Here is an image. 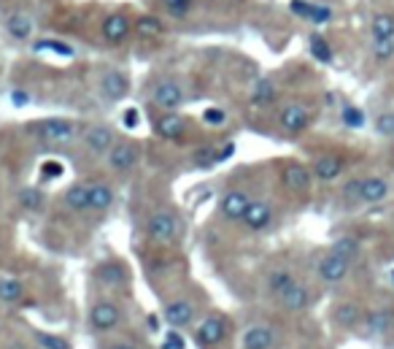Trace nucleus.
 Listing matches in <instances>:
<instances>
[{"label":"nucleus","mask_w":394,"mask_h":349,"mask_svg":"<svg viewBox=\"0 0 394 349\" xmlns=\"http://www.w3.org/2000/svg\"><path fill=\"white\" fill-rule=\"evenodd\" d=\"M310 54L319 60V63H332V49H329V44H327V38L322 35H310Z\"/></svg>","instance_id":"37"},{"label":"nucleus","mask_w":394,"mask_h":349,"mask_svg":"<svg viewBox=\"0 0 394 349\" xmlns=\"http://www.w3.org/2000/svg\"><path fill=\"white\" fill-rule=\"evenodd\" d=\"M289 8L291 14H297V17L310 22V25H327L332 19V8L329 6H319V3H310V0H291Z\"/></svg>","instance_id":"18"},{"label":"nucleus","mask_w":394,"mask_h":349,"mask_svg":"<svg viewBox=\"0 0 394 349\" xmlns=\"http://www.w3.org/2000/svg\"><path fill=\"white\" fill-rule=\"evenodd\" d=\"M189 130V122L178 114V111H162L155 120V133L165 141H178L184 139Z\"/></svg>","instance_id":"14"},{"label":"nucleus","mask_w":394,"mask_h":349,"mask_svg":"<svg viewBox=\"0 0 394 349\" xmlns=\"http://www.w3.org/2000/svg\"><path fill=\"white\" fill-rule=\"evenodd\" d=\"M370 35H373V41L394 38V14L392 11H381V14L373 17V22H370Z\"/></svg>","instance_id":"31"},{"label":"nucleus","mask_w":394,"mask_h":349,"mask_svg":"<svg viewBox=\"0 0 394 349\" xmlns=\"http://www.w3.org/2000/svg\"><path fill=\"white\" fill-rule=\"evenodd\" d=\"M275 98H278V87H275V82L270 76H262L254 82V87H251V106H257V108H268V106L275 103Z\"/></svg>","instance_id":"25"},{"label":"nucleus","mask_w":394,"mask_h":349,"mask_svg":"<svg viewBox=\"0 0 394 349\" xmlns=\"http://www.w3.org/2000/svg\"><path fill=\"white\" fill-rule=\"evenodd\" d=\"M224 336H227V319L219 312H214V315H206L200 319V325L195 331V344L200 349L219 347L224 341Z\"/></svg>","instance_id":"9"},{"label":"nucleus","mask_w":394,"mask_h":349,"mask_svg":"<svg viewBox=\"0 0 394 349\" xmlns=\"http://www.w3.org/2000/svg\"><path fill=\"white\" fill-rule=\"evenodd\" d=\"M362 319H365V315H362L360 303L346 300V303H338V306L332 309V322H335L338 328H343V331H354Z\"/></svg>","instance_id":"22"},{"label":"nucleus","mask_w":394,"mask_h":349,"mask_svg":"<svg viewBox=\"0 0 394 349\" xmlns=\"http://www.w3.org/2000/svg\"><path fill=\"white\" fill-rule=\"evenodd\" d=\"M17 201L25 211H41V206H44V192L38 190V187H25V190H19Z\"/></svg>","instance_id":"34"},{"label":"nucleus","mask_w":394,"mask_h":349,"mask_svg":"<svg viewBox=\"0 0 394 349\" xmlns=\"http://www.w3.org/2000/svg\"><path fill=\"white\" fill-rule=\"evenodd\" d=\"M373 54H376V60H381V63L392 60L394 57V38H381V41H373Z\"/></svg>","instance_id":"40"},{"label":"nucleus","mask_w":394,"mask_h":349,"mask_svg":"<svg viewBox=\"0 0 394 349\" xmlns=\"http://www.w3.org/2000/svg\"><path fill=\"white\" fill-rule=\"evenodd\" d=\"M291 284H297V277H294V271H289V268H275V271H270V277H268V290L275 298L284 296Z\"/></svg>","instance_id":"27"},{"label":"nucleus","mask_w":394,"mask_h":349,"mask_svg":"<svg viewBox=\"0 0 394 349\" xmlns=\"http://www.w3.org/2000/svg\"><path fill=\"white\" fill-rule=\"evenodd\" d=\"M278 300H281V306H284L287 312H303V309H308L313 298H310L308 287H306L303 281H297V284H291L289 290L278 298Z\"/></svg>","instance_id":"24"},{"label":"nucleus","mask_w":394,"mask_h":349,"mask_svg":"<svg viewBox=\"0 0 394 349\" xmlns=\"http://www.w3.org/2000/svg\"><path fill=\"white\" fill-rule=\"evenodd\" d=\"M35 49H46V52L63 54V57H73V49H70L68 44H63V41H38Z\"/></svg>","instance_id":"42"},{"label":"nucleus","mask_w":394,"mask_h":349,"mask_svg":"<svg viewBox=\"0 0 394 349\" xmlns=\"http://www.w3.org/2000/svg\"><path fill=\"white\" fill-rule=\"evenodd\" d=\"M313 122V114H310V108L306 103H297V101H291L281 108V114H278V125H281V130L284 133H289V136H300V133H306Z\"/></svg>","instance_id":"8"},{"label":"nucleus","mask_w":394,"mask_h":349,"mask_svg":"<svg viewBox=\"0 0 394 349\" xmlns=\"http://www.w3.org/2000/svg\"><path fill=\"white\" fill-rule=\"evenodd\" d=\"M92 277L95 281L103 287V290H127L130 287V281H133V274H130V265L119 258H108V260H100L95 265V271H92Z\"/></svg>","instance_id":"4"},{"label":"nucleus","mask_w":394,"mask_h":349,"mask_svg":"<svg viewBox=\"0 0 394 349\" xmlns=\"http://www.w3.org/2000/svg\"><path fill=\"white\" fill-rule=\"evenodd\" d=\"M6 30L17 41H27L33 35V19L25 14H11V17H6Z\"/></svg>","instance_id":"29"},{"label":"nucleus","mask_w":394,"mask_h":349,"mask_svg":"<svg viewBox=\"0 0 394 349\" xmlns=\"http://www.w3.org/2000/svg\"><path fill=\"white\" fill-rule=\"evenodd\" d=\"M105 160H108V168L114 174H130L138 165V160H140V144L133 139L117 141L111 146V152L105 155Z\"/></svg>","instance_id":"6"},{"label":"nucleus","mask_w":394,"mask_h":349,"mask_svg":"<svg viewBox=\"0 0 394 349\" xmlns=\"http://www.w3.org/2000/svg\"><path fill=\"white\" fill-rule=\"evenodd\" d=\"M63 171H65V165L57 163V160H46V163L41 165V176H44V179H57V176H63Z\"/></svg>","instance_id":"43"},{"label":"nucleus","mask_w":394,"mask_h":349,"mask_svg":"<svg viewBox=\"0 0 394 349\" xmlns=\"http://www.w3.org/2000/svg\"><path fill=\"white\" fill-rule=\"evenodd\" d=\"M76 130H79L76 122L63 120V117H49V120H38V122L27 125V133L44 144H68L76 136Z\"/></svg>","instance_id":"3"},{"label":"nucleus","mask_w":394,"mask_h":349,"mask_svg":"<svg viewBox=\"0 0 394 349\" xmlns=\"http://www.w3.org/2000/svg\"><path fill=\"white\" fill-rule=\"evenodd\" d=\"M224 120H227V114H224L222 108H206L203 111V122H208V125H224Z\"/></svg>","instance_id":"45"},{"label":"nucleus","mask_w":394,"mask_h":349,"mask_svg":"<svg viewBox=\"0 0 394 349\" xmlns=\"http://www.w3.org/2000/svg\"><path fill=\"white\" fill-rule=\"evenodd\" d=\"M33 341L38 349H73L65 336H57L49 331H33Z\"/></svg>","instance_id":"32"},{"label":"nucleus","mask_w":394,"mask_h":349,"mask_svg":"<svg viewBox=\"0 0 394 349\" xmlns=\"http://www.w3.org/2000/svg\"><path fill=\"white\" fill-rule=\"evenodd\" d=\"M341 122L346 127H351V130H360V127H365V111L357 108V106L346 103L341 108Z\"/></svg>","instance_id":"36"},{"label":"nucleus","mask_w":394,"mask_h":349,"mask_svg":"<svg viewBox=\"0 0 394 349\" xmlns=\"http://www.w3.org/2000/svg\"><path fill=\"white\" fill-rule=\"evenodd\" d=\"M329 252H335V255H341L346 260H357V255H360V241L357 239H351V236H341V239H335L332 246H329Z\"/></svg>","instance_id":"33"},{"label":"nucleus","mask_w":394,"mask_h":349,"mask_svg":"<svg viewBox=\"0 0 394 349\" xmlns=\"http://www.w3.org/2000/svg\"><path fill=\"white\" fill-rule=\"evenodd\" d=\"M392 284H394V271H392Z\"/></svg>","instance_id":"50"},{"label":"nucleus","mask_w":394,"mask_h":349,"mask_svg":"<svg viewBox=\"0 0 394 349\" xmlns=\"http://www.w3.org/2000/svg\"><path fill=\"white\" fill-rule=\"evenodd\" d=\"M122 120H124V125H127V127L133 130V127H138V111H136V108H127Z\"/></svg>","instance_id":"48"},{"label":"nucleus","mask_w":394,"mask_h":349,"mask_svg":"<svg viewBox=\"0 0 394 349\" xmlns=\"http://www.w3.org/2000/svg\"><path fill=\"white\" fill-rule=\"evenodd\" d=\"M114 187L105 184V182H95L89 184V211L95 214H105V211L114 206Z\"/></svg>","instance_id":"23"},{"label":"nucleus","mask_w":394,"mask_h":349,"mask_svg":"<svg viewBox=\"0 0 394 349\" xmlns=\"http://www.w3.org/2000/svg\"><path fill=\"white\" fill-rule=\"evenodd\" d=\"M184 101H187L184 84L178 79H171V76L159 79L155 84V89H152V103L157 108H162V111H178L184 106Z\"/></svg>","instance_id":"5"},{"label":"nucleus","mask_w":394,"mask_h":349,"mask_svg":"<svg viewBox=\"0 0 394 349\" xmlns=\"http://www.w3.org/2000/svg\"><path fill=\"white\" fill-rule=\"evenodd\" d=\"M389 182L383 176H365L360 182V203H381L389 198Z\"/></svg>","instance_id":"19"},{"label":"nucleus","mask_w":394,"mask_h":349,"mask_svg":"<svg viewBox=\"0 0 394 349\" xmlns=\"http://www.w3.org/2000/svg\"><path fill=\"white\" fill-rule=\"evenodd\" d=\"M162 6L171 11L173 17H187L195 6V0H162Z\"/></svg>","instance_id":"41"},{"label":"nucleus","mask_w":394,"mask_h":349,"mask_svg":"<svg viewBox=\"0 0 394 349\" xmlns=\"http://www.w3.org/2000/svg\"><path fill=\"white\" fill-rule=\"evenodd\" d=\"M103 349H138V344L127 341V338H114V341H108Z\"/></svg>","instance_id":"47"},{"label":"nucleus","mask_w":394,"mask_h":349,"mask_svg":"<svg viewBox=\"0 0 394 349\" xmlns=\"http://www.w3.org/2000/svg\"><path fill=\"white\" fill-rule=\"evenodd\" d=\"M11 101H14L17 106H25L27 103V95H25V92H14V95H11Z\"/></svg>","instance_id":"49"},{"label":"nucleus","mask_w":394,"mask_h":349,"mask_svg":"<svg viewBox=\"0 0 394 349\" xmlns=\"http://www.w3.org/2000/svg\"><path fill=\"white\" fill-rule=\"evenodd\" d=\"M127 89H130V79H127L122 70L111 68L100 76V95H103L105 101L117 103V101H122V98L127 95Z\"/></svg>","instance_id":"17"},{"label":"nucleus","mask_w":394,"mask_h":349,"mask_svg":"<svg viewBox=\"0 0 394 349\" xmlns=\"http://www.w3.org/2000/svg\"><path fill=\"white\" fill-rule=\"evenodd\" d=\"M270 222H273V206L268 201H251V206H249L246 217H243V225L249 230H254V233H259Z\"/></svg>","instance_id":"20"},{"label":"nucleus","mask_w":394,"mask_h":349,"mask_svg":"<svg viewBox=\"0 0 394 349\" xmlns=\"http://www.w3.org/2000/svg\"><path fill=\"white\" fill-rule=\"evenodd\" d=\"M27 296V290H25V284L14 277H3L0 279V303H6V306H14L19 300H25Z\"/></svg>","instance_id":"28"},{"label":"nucleus","mask_w":394,"mask_h":349,"mask_svg":"<svg viewBox=\"0 0 394 349\" xmlns=\"http://www.w3.org/2000/svg\"><path fill=\"white\" fill-rule=\"evenodd\" d=\"M275 347V331L268 325H251L243 333L240 349H273Z\"/></svg>","instance_id":"21"},{"label":"nucleus","mask_w":394,"mask_h":349,"mask_svg":"<svg viewBox=\"0 0 394 349\" xmlns=\"http://www.w3.org/2000/svg\"><path fill=\"white\" fill-rule=\"evenodd\" d=\"M133 19L127 17V14H122V11H114V14H108L103 19V25H100V33H103V41L108 46H122L130 33H133Z\"/></svg>","instance_id":"11"},{"label":"nucleus","mask_w":394,"mask_h":349,"mask_svg":"<svg viewBox=\"0 0 394 349\" xmlns=\"http://www.w3.org/2000/svg\"><path fill=\"white\" fill-rule=\"evenodd\" d=\"M89 328L95 333H100V336H108V333L119 331L122 325H124V312H122V306L117 300H111V298H100V300H95L92 303V309H89Z\"/></svg>","instance_id":"2"},{"label":"nucleus","mask_w":394,"mask_h":349,"mask_svg":"<svg viewBox=\"0 0 394 349\" xmlns=\"http://www.w3.org/2000/svg\"><path fill=\"white\" fill-rule=\"evenodd\" d=\"M162 319L168 322V328H176V331L192 328V322L197 319V303L189 298H173L162 306Z\"/></svg>","instance_id":"7"},{"label":"nucleus","mask_w":394,"mask_h":349,"mask_svg":"<svg viewBox=\"0 0 394 349\" xmlns=\"http://www.w3.org/2000/svg\"><path fill=\"white\" fill-rule=\"evenodd\" d=\"M117 141H119L117 139V130L111 125H92V127H86L84 133L86 152L95 155V158H105Z\"/></svg>","instance_id":"10"},{"label":"nucleus","mask_w":394,"mask_h":349,"mask_svg":"<svg viewBox=\"0 0 394 349\" xmlns=\"http://www.w3.org/2000/svg\"><path fill=\"white\" fill-rule=\"evenodd\" d=\"M162 349H187V344H184V338H181V333L173 328L168 336H165V341H162Z\"/></svg>","instance_id":"44"},{"label":"nucleus","mask_w":394,"mask_h":349,"mask_svg":"<svg viewBox=\"0 0 394 349\" xmlns=\"http://www.w3.org/2000/svg\"><path fill=\"white\" fill-rule=\"evenodd\" d=\"M343 171H346V160L341 155H332V152L319 155V158L313 160V165H310V174H313V179H319V182H335V179L343 176Z\"/></svg>","instance_id":"16"},{"label":"nucleus","mask_w":394,"mask_h":349,"mask_svg":"<svg viewBox=\"0 0 394 349\" xmlns=\"http://www.w3.org/2000/svg\"><path fill=\"white\" fill-rule=\"evenodd\" d=\"M249 206H251V198H249L246 190H227L222 195L219 211H222L224 220H230V222H243Z\"/></svg>","instance_id":"15"},{"label":"nucleus","mask_w":394,"mask_h":349,"mask_svg":"<svg viewBox=\"0 0 394 349\" xmlns=\"http://www.w3.org/2000/svg\"><path fill=\"white\" fill-rule=\"evenodd\" d=\"M348 271H351V260H346L335 252H327L316 265V277L324 284H341V281H346Z\"/></svg>","instance_id":"12"},{"label":"nucleus","mask_w":394,"mask_h":349,"mask_svg":"<svg viewBox=\"0 0 394 349\" xmlns=\"http://www.w3.org/2000/svg\"><path fill=\"white\" fill-rule=\"evenodd\" d=\"M389 325H392V315H389L386 309L373 312V315L367 317V328H370V333H376V336H381V333L389 331Z\"/></svg>","instance_id":"38"},{"label":"nucleus","mask_w":394,"mask_h":349,"mask_svg":"<svg viewBox=\"0 0 394 349\" xmlns=\"http://www.w3.org/2000/svg\"><path fill=\"white\" fill-rule=\"evenodd\" d=\"M310 174L308 165H303V163H297V160H289V163H284V168H281V182H284V187L289 192H297V195H303V192L310 190Z\"/></svg>","instance_id":"13"},{"label":"nucleus","mask_w":394,"mask_h":349,"mask_svg":"<svg viewBox=\"0 0 394 349\" xmlns=\"http://www.w3.org/2000/svg\"><path fill=\"white\" fill-rule=\"evenodd\" d=\"M136 33L140 35V38H157V35L162 33V22L157 17H152V14H143V17L136 22Z\"/></svg>","instance_id":"35"},{"label":"nucleus","mask_w":394,"mask_h":349,"mask_svg":"<svg viewBox=\"0 0 394 349\" xmlns=\"http://www.w3.org/2000/svg\"><path fill=\"white\" fill-rule=\"evenodd\" d=\"M373 127H376L378 136L394 139V111H381L376 120H373Z\"/></svg>","instance_id":"39"},{"label":"nucleus","mask_w":394,"mask_h":349,"mask_svg":"<svg viewBox=\"0 0 394 349\" xmlns=\"http://www.w3.org/2000/svg\"><path fill=\"white\" fill-rule=\"evenodd\" d=\"M192 165L195 168H200V171H206V168H214V165H219V149L214 146V144H203V146H197L195 152H192Z\"/></svg>","instance_id":"30"},{"label":"nucleus","mask_w":394,"mask_h":349,"mask_svg":"<svg viewBox=\"0 0 394 349\" xmlns=\"http://www.w3.org/2000/svg\"><path fill=\"white\" fill-rule=\"evenodd\" d=\"M146 239L155 244H176L181 239V220L171 209L155 211L146 220Z\"/></svg>","instance_id":"1"},{"label":"nucleus","mask_w":394,"mask_h":349,"mask_svg":"<svg viewBox=\"0 0 394 349\" xmlns=\"http://www.w3.org/2000/svg\"><path fill=\"white\" fill-rule=\"evenodd\" d=\"M360 182L362 179H351V182L343 187V195H346L348 201H360Z\"/></svg>","instance_id":"46"},{"label":"nucleus","mask_w":394,"mask_h":349,"mask_svg":"<svg viewBox=\"0 0 394 349\" xmlns=\"http://www.w3.org/2000/svg\"><path fill=\"white\" fill-rule=\"evenodd\" d=\"M63 203H65V209H70L73 214H84L89 211V184L84 182H76V184H70L65 195H63Z\"/></svg>","instance_id":"26"}]
</instances>
